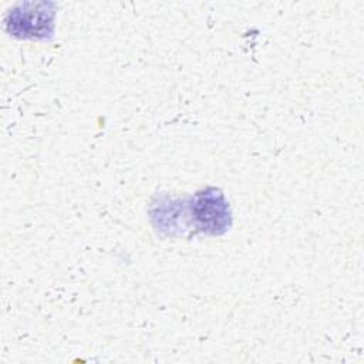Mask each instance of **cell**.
<instances>
[{
    "instance_id": "1",
    "label": "cell",
    "mask_w": 364,
    "mask_h": 364,
    "mask_svg": "<svg viewBox=\"0 0 364 364\" xmlns=\"http://www.w3.org/2000/svg\"><path fill=\"white\" fill-rule=\"evenodd\" d=\"M193 215L202 230L219 233V230L225 229L228 225L229 209L222 195L215 191H212V193L202 192L196 196Z\"/></svg>"
}]
</instances>
